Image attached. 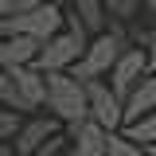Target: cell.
I'll return each mask as SVG.
<instances>
[{"label": "cell", "instance_id": "1", "mask_svg": "<svg viewBox=\"0 0 156 156\" xmlns=\"http://www.w3.org/2000/svg\"><path fill=\"white\" fill-rule=\"evenodd\" d=\"M125 47H129V39H125V31H121V23L109 20V27H105L101 35H94V43H86V55L74 62V78L82 82V86H86V82H98L101 74L113 70V62L121 58Z\"/></svg>", "mask_w": 156, "mask_h": 156}, {"label": "cell", "instance_id": "2", "mask_svg": "<svg viewBox=\"0 0 156 156\" xmlns=\"http://www.w3.org/2000/svg\"><path fill=\"white\" fill-rule=\"evenodd\" d=\"M82 55H86V27L74 16H66V27L39 47L35 70L39 74H66V66H74Z\"/></svg>", "mask_w": 156, "mask_h": 156}, {"label": "cell", "instance_id": "3", "mask_svg": "<svg viewBox=\"0 0 156 156\" xmlns=\"http://www.w3.org/2000/svg\"><path fill=\"white\" fill-rule=\"evenodd\" d=\"M47 109L66 121L70 129L90 121V105H86V86L74 74H47Z\"/></svg>", "mask_w": 156, "mask_h": 156}, {"label": "cell", "instance_id": "4", "mask_svg": "<svg viewBox=\"0 0 156 156\" xmlns=\"http://www.w3.org/2000/svg\"><path fill=\"white\" fill-rule=\"evenodd\" d=\"M62 27H66V12L58 4H35V8L12 12V16L4 20V35H27V39H35V43L55 39Z\"/></svg>", "mask_w": 156, "mask_h": 156}, {"label": "cell", "instance_id": "5", "mask_svg": "<svg viewBox=\"0 0 156 156\" xmlns=\"http://www.w3.org/2000/svg\"><path fill=\"white\" fill-rule=\"evenodd\" d=\"M144 74H148V51H140V47H125L121 58L113 62V70H109V90L121 98V105H125V98L133 94V86H136Z\"/></svg>", "mask_w": 156, "mask_h": 156}, {"label": "cell", "instance_id": "6", "mask_svg": "<svg viewBox=\"0 0 156 156\" xmlns=\"http://www.w3.org/2000/svg\"><path fill=\"white\" fill-rule=\"evenodd\" d=\"M86 105H90V121L94 125H101L105 133H113L117 125H121V98L98 78V82H86Z\"/></svg>", "mask_w": 156, "mask_h": 156}, {"label": "cell", "instance_id": "7", "mask_svg": "<svg viewBox=\"0 0 156 156\" xmlns=\"http://www.w3.org/2000/svg\"><path fill=\"white\" fill-rule=\"evenodd\" d=\"M51 136H58V117H31L20 125L12 148H16V156H35Z\"/></svg>", "mask_w": 156, "mask_h": 156}, {"label": "cell", "instance_id": "8", "mask_svg": "<svg viewBox=\"0 0 156 156\" xmlns=\"http://www.w3.org/2000/svg\"><path fill=\"white\" fill-rule=\"evenodd\" d=\"M8 74L16 82V94H20V105H23V109L47 105V74H39L35 66H16V70H8Z\"/></svg>", "mask_w": 156, "mask_h": 156}, {"label": "cell", "instance_id": "9", "mask_svg": "<svg viewBox=\"0 0 156 156\" xmlns=\"http://www.w3.org/2000/svg\"><path fill=\"white\" fill-rule=\"evenodd\" d=\"M148 113H156V74H144L133 86V94L125 98V109H121V125H133Z\"/></svg>", "mask_w": 156, "mask_h": 156}, {"label": "cell", "instance_id": "10", "mask_svg": "<svg viewBox=\"0 0 156 156\" xmlns=\"http://www.w3.org/2000/svg\"><path fill=\"white\" fill-rule=\"evenodd\" d=\"M39 47H43V43H35V39H27V35H4L0 39V66H4V70L35 66Z\"/></svg>", "mask_w": 156, "mask_h": 156}, {"label": "cell", "instance_id": "11", "mask_svg": "<svg viewBox=\"0 0 156 156\" xmlns=\"http://www.w3.org/2000/svg\"><path fill=\"white\" fill-rule=\"evenodd\" d=\"M70 140H74V152L78 156H105V144H109V133L94 125V121H82L70 129Z\"/></svg>", "mask_w": 156, "mask_h": 156}, {"label": "cell", "instance_id": "12", "mask_svg": "<svg viewBox=\"0 0 156 156\" xmlns=\"http://www.w3.org/2000/svg\"><path fill=\"white\" fill-rule=\"evenodd\" d=\"M70 16L86 27V35H101V31H105V23H109V16L101 12V4H98V0H70Z\"/></svg>", "mask_w": 156, "mask_h": 156}, {"label": "cell", "instance_id": "13", "mask_svg": "<svg viewBox=\"0 0 156 156\" xmlns=\"http://www.w3.org/2000/svg\"><path fill=\"white\" fill-rule=\"evenodd\" d=\"M125 140H133V144H140V148H148V144H156V113L140 117V121H133V125H125Z\"/></svg>", "mask_w": 156, "mask_h": 156}, {"label": "cell", "instance_id": "14", "mask_svg": "<svg viewBox=\"0 0 156 156\" xmlns=\"http://www.w3.org/2000/svg\"><path fill=\"white\" fill-rule=\"evenodd\" d=\"M98 4H101V12L113 23H125V20L140 16V0H98Z\"/></svg>", "mask_w": 156, "mask_h": 156}, {"label": "cell", "instance_id": "15", "mask_svg": "<svg viewBox=\"0 0 156 156\" xmlns=\"http://www.w3.org/2000/svg\"><path fill=\"white\" fill-rule=\"evenodd\" d=\"M105 156H148L140 144H133V140H125V136L109 133V144H105Z\"/></svg>", "mask_w": 156, "mask_h": 156}, {"label": "cell", "instance_id": "16", "mask_svg": "<svg viewBox=\"0 0 156 156\" xmlns=\"http://www.w3.org/2000/svg\"><path fill=\"white\" fill-rule=\"evenodd\" d=\"M20 125H23V117L16 109H0V144H8V140H16Z\"/></svg>", "mask_w": 156, "mask_h": 156}, {"label": "cell", "instance_id": "17", "mask_svg": "<svg viewBox=\"0 0 156 156\" xmlns=\"http://www.w3.org/2000/svg\"><path fill=\"white\" fill-rule=\"evenodd\" d=\"M148 70H156V20L148 27Z\"/></svg>", "mask_w": 156, "mask_h": 156}, {"label": "cell", "instance_id": "18", "mask_svg": "<svg viewBox=\"0 0 156 156\" xmlns=\"http://www.w3.org/2000/svg\"><path fill=\"white\" fill-rule=\"evenodd\" d=\"M16 8H20V0H0V23H4V20L12 16Z\"/></svg>", "mask_w": 156, "mask_h": 156}, {"label": "cell", "instance_id": "19", "mask_svg": "<svg viewBox=\"0 0 156 156\" xmlns=\"http://www.w3.org/2000/svg\"><path fill=\"white\" fill-rule=\"evenodd\" d=\"M35 4H58V0H20L16 12H23V8H35Z\"/></svg>", "mask_w": 156, "mask_h": 156}, {"label": "cell", "instance_id": "20", "mask_svg": "<svg viewBox=\"0 0 156 156\" xmlns=\"http://www.w3.org/2000/svg\"><path fill=\"white\" fill-rule=\"evenodd\" d=\"M58 156H78V152H74V144H66V148H62Z\"/></svg>", "mask_w": 156, "mask_h": 156}, {"label": "cell", "instance_id": "21", "mask_svg": "<svg viewBox=\"0 0 156 156\" xmlns=\"http://www.w3.org/2000/svg\"><path fill=\"white\" fill-rule=\"evenodd\" d=\"M144 152H148V156H156V144H148V148H144Z\"/></svg>", "mask_w": 156, "mask_h": 156}, {"label": "cell", "instance_id": "22", "mask_svg": "<svg viewBox=\"0 0 156 156\" xmlns=\"http://www.w3.org/2000/svg\"><path fill=\"white\" fill-rule=\"evenodd\" d=\"M0 39H4V23H0Z\"/></svg>", "mask_w": 156, "mask_h": 156}]
</instances>
